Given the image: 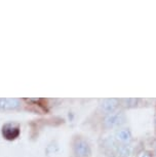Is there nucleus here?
Masks as SVG:
<instances>
[{
  "instance_id": "obj_1",
  "label": "nucleus",
  "mask_w": 156,
  "mask_h": 157,
  "mask_svg": "<svg viewBox=\"0 0 156 157\" xmlns=\"http://www.w3.org/2000/svg\"><path fill=\"white\" fill-rule=\"evenodd\" d=\"M126 118L124 113L122 112H113V113L107 114L104 118V126L106 128H115V127H121L125 123Z\"/></svg>"
},
{
  "instance_id": "obj_2",
  "label": "nucleus",
  "mask_w": 156,
  "mask_h": 157,
  "mask_svg": "<svg viewBox=\"0 0 156 157\" xmlns=\"http://www.w3.org/2000/svg\"><path fill=\"white\" fill-rule=\"evenodd\" d=\"M73 152L76 157H89L92 150H90V146L87 141L78 138L73 144Z\"/></svg>"
},
{
  "instance_id": "obj_3",
  "label": "nucleus",
  "mask_w": 156,
  "mask_h": 157,
  "mask_svg": "<svg viewBox=\"0 0 156 157\" xmlns=\"http://www.w3.org/2000/svg\"><path fill=\"white\" fill-rule=\"evenodd\" d=\"M114 139L118 144H129L131 141V132L126 127H119L115 132Z\"/></svg>"
},
{
  "instance_id": "obj_4",
  "label": "nucleus",
  "mask_w": 156,
  "mask_h": 157,
  "mask_svg": "<svg viewBox=\"0 0 156 157\" xmlns=\"http://www.w3.org/2000/svg\"><path fill=\"white\" fill-rule=\"evenodd\" d=\"M100 107L105 113H113V112H116L119 107V101L117 99H104L100 103Z\"/></svg>"
},
{
  "instance_id": "obj_5",
  "label": "nucleus",
  "mask_w": 156,
  "mask_h": 157,
  "mask_svg": "<svg viewBox=\"0 0 156 157\" xmlns=\"http://www.w3.org/2000/svg\"><path fill=\"white\" fill-rule=\"evenodd\" d=\"M2 135H3L4 139L8 141H13L19 137L20 128L13 123H6L2 127Z\"/></svg>"
},
{
  "instance_id": "obj_6",
  "label": "nucleus",
  "mask_w": 156,
  "mask_h": 157,
  "mask_svg": "<svg viewBox=\"0 0 156 157\" xmlns=\"http://www.w3.org/2000/svg\"><path fill=\"white\" fill-rule=\"evenodd\" d=\"M21 106L19 99H0V110H14Z\"/></svg>"
},
{
  "instance_id": "obj_7",
  "label": "nucleus",
  "mask_w": 156,
  "mask_h": 157,
  "mask_svg": "<svg viewBox=\"0 0 156 157\" xmlns=\"http://www.w3.org/2000/svg\"><path fill=\"white\" fill-rule=\"evenodd\" d=\"M115 153L118 157H129L132 154V147L129 144H118Z\"/></svg>"
},
{
  "instance_id": "obj_8",
  "label": "nucleus",
  "mask_w": 156,
  "mask_h": 157,
  "mask_svg": "<svg viewBox=\"0 0 156 157\" xmlns=\"http://www.w3.org/2000/svg\"><path fill=\"white\" fill-rule=\"evenodd\" d=\"M122 102H123V106H124V107L134 108L138 105L139 100L138 99H124V100H122Z\"/></svg>"
},
{
  "instance_id": "obj_9",
  "label": "nucleus",
  "mask_w": 156,
  "mask_h": 157,
  "mask_svg": "<svg viewBox=\"0 0 156 157\" xmlns=\"http://www.w3.org/2000/svg\"><path fill=\"white\" fill-rule=\"evenodd\" d=\"M137 157H153V156H152L151 152L144 150V151H142V152H141L140 154H138V156H137Z\"/></svg>"
},
{
  "instance_id": "obj_10",
  "label": "nucleus",
  "mask_w": 156,
  "mask_h": 157,
  "mask_svg": "<svg viewBox=\"0 0 156 157\" xmlns=\"http://www.w3.org/2000/svg\"><path fill=\"white\" fill-rule=\"evenodd\" d=\"M27 102H38L39 99H25Z\"/></svg>"
},
{
  "instance_id": "obj_11",
  "label": "nucleus",
  "mask_w": 156,
  "mask_h": 157,
  "mask_svg": "<svg viewBox=\"0 0 156 157\" xmlns=\"http://www.w3.org/2000/svg\"><path fill=\"white\" fill-rule=\"evenodd\" d=\"M154 155H155V157H156V147H155V150H154Z\"/></svg>"
},
{
  "instance_id": "obj_12",
  "label": "nucleus",
  "mask_w": 156,
  "mask_h": 157,
  "mask_svg": "<svg viewBox=\"0 0 156 157\" xmlns=\"http://www.w3.org/2000/svg\"><path fill=\"white\" fill-rule=\"evenodd\" d=\"M155 120H156V117H155Z\"/></svg>"
}]
</instances>
